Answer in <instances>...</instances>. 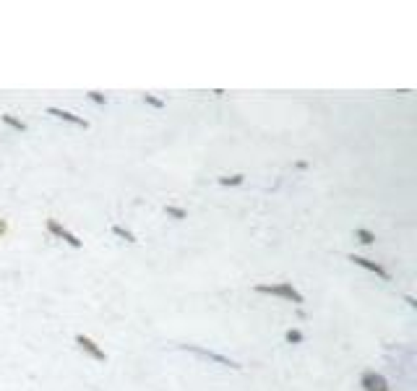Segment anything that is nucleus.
I'll return each mask as SVG.
<instances>
[{
	"instance_id": "8",
	"label": "nucleus",
	"mask_w": 417,
	"mask_h": 391,
	"mask_svg": "<svg viewBox=\"0 0 417 391\" xmlns=\"http://www.w3.org/2000/svg\"><path fill=\"white\" fill-rule=\"evenodd\" d=\"M355 238L363 243V246H373L375 243V235L370 230H365V227H360V230H355Z\"/></svg>"
},
{
	"instance_id": "7",
	"label": "nucleus",
	"mask_w": 417,
	"mask_h": 391,
	"mask_svg": "<svg viewBox=\"0 0 417 391\" xmlns=\"http://www.w3.org/2000/svg\"><path fill=\"white\" fill-rule=\"evenodd\" d=\"M47 112H50V115H55L58 120H66V123H71V126L89 128V123H86L84 118H78V115H73V112H68V110H60V107H47Z\"/></svg>"
},
{
	"instance_id": "12",
	"label": "nucleus",
	"mask_w": 417,
	"mask_h": 391,
	"mask_svg": "<svg viewBox=\"0 0 417 391\" xmlns=\"http://www.w3.org/2000/svg\"><path fill=\"white\" fill-rule=\"evenodd\" d=\"M164 214H167V217H172V219H186V217H188L186 209H178V206H164Z\"/></svg>"
},
{
	"instance_id": "10",
	"label": "nucleus",
	"mask_w": 417,
	"mask_h": 391,
	"mask_svg": "<svg viewBox=\"0 0 417 391\" xmlns=\"http://www.w3.org/2000/svg\"><path fill=\"white\" fill-rule=\"evenodd\" d=\"M3 123H6V126H11L13 131H18V133H24V131H26V123L16 120L13 115H3Z\"/></svg>"
},
{
	"instance_id": "6",
	"label": "nucleus",
	"mask_w": 417,
	"mask_h": 391,
	"mask_svg": "<svg viewBox=\"0 0 417 391\" xmlns=\"http://www.w3.org/2000/svg\"><path fill=\"white\" fill-rule=\"evenodd\" d=\"M349 261H352V264L355 266H363V269H365V272H373L375 277H378V279H383V282H389L392 279V274L386 272V269H383L381 264H375V261H370V258H363V255H349Z\"/></svg>"
},
{
	"instance_id": "3",
	"label": "nucleus",
	"mask_w": 417,
	"mask_h": 391,
	"mask_svg": "<svg viewBox=\"0 0 417 391\" xmlns=\"http://www.w3.org/2000/svg\"><path fill=\"white\" fill-rule=\"evenodd\" d=\"M360 386H363V391H392L389 381L381 373H375V371H365L360 375Z\"/></svg>"
},
{
	"instance_id": "16",
	"label": "nucleus",
	"mask_w": 417,
	"mask_h": 391,
	"mask_svg": "<svg viewBox=\"0 0 417 391\" xmlns=\"http://www.w3.org/2000/svg\"><path fill=\"white\" fill-rule=\"evenodd\" d=\"M6 232H8V222H6V219H0V238H3Z\"/></svg>"
},
{
	"instance_id": "13",
	"label": "nucleus",
	"mask_w": 417,
	"mask_h": 391,
	"mask_svg": "<svg viewBox=\"0 0 417 391\" xmlns=\"http://www.w3.org/2000/svg\"><path fill=\"white\" fill-rule=\"evenodd\" d=\"M246 175H232V178H219V186H243Z\"/></svg>"
},
{
	"instance_id": "9",
	"label": "nucleus",
	"mask_w": 417,
	"mask_h": 391,
	"mask_svg": "<svg viewBox=\"0 0 417 391\" xmlns=\"http://www.w3.org/2000/svg\"><path fill=\"white\" fill-rule=\"evenodd\" d=\"M284 339L290 342V344H300V342L306 339V334L300 332V329H287V332H284Z\"/></svg>"
},
{
	"instance_id": "15",
	"label": "nucleus",
	"mask_w": 417,
	"mask_h": 391,
	"mask_svg": "<svg viewBox=\"0 0 417 391\" xmlns=\"http://www.w3.org/2000/svg\"><path fill=\"white\" fill-rule=\"evenodd\" d=\"M89 100H92V102H97V104L107 102V100H104V94H99V92H89Z\"/></svg>"
},
{
	"instance_id": "5",
	"label": "nucleus",
	"mask_w": 417,
	"mask_h": 391,
	"mask_svg": "<svg viewBox=\"0 0 417 391\" xmlns=\"http://www.w3.org/2000/svg\"><path fill=\"white\" fill-rule=\"evenodd\" d=\"M183 347L188 349V352H196L198 357H206V360H214V363H219V366H227V368H240L235 360H230V357L224 355H217V352H212V349H204L198 347V344H183Z\"/></svg>"
},
{
	"instance_id": "11",
	"label": "nucleus",
	"mask_w": 417,
	"mask_h": 391,
	"mask_svg": "<svg viewBox=\"0 0 417 391\" xmlns=\"http://www.w3.org/2000/svg\"><path fill=\"white\" fill-rule=\"evenodd\" d=\"M112 232H115V235H118V238L128 240V243H138V238H136V235H133V232H131V230H123V227H120V224H115V227H112Z\"/></svg>"
},
{
	"instance_id": "1",
	"label": "nucleus",
	"mask_w": 417,
	"mask_h": 391,
	"mask_svg": "<svg viewBox=\"0 0 417 391\" xmlns=\"http://www.w3.org/2000/svg\"><path fill=\"white\" fill-rule=\"evenodd\" d=\"M255 292H261V295H274V298H282V300H287V303H295V306L306 303L303 292L292 287V282H277V284H255Z\"/></svg>"
},
{
	"instance_id": "4",
	"label": "nucleus",
	"mask_w": 417,
	"mask_h": 391,
	"mask_svg": "<svg viewBox=\"0 0 417 391\" xmlns=\"http://www.w3.org/2000/svg\"><path fill=\"white\" fill-rule=\"evenodd\" d=\"M76 344L81 349H84L86 355L92 357V360H97V363H104L107 360V355H104V349L97 344V342L92 339V337H86V334H76Z\"/></svg>"
},
{
	"instance_id": "14",
	"label": "nucleus",
	"mask_w": 417,
	"mask_h": 391,
	"mask_svg": "<svg viewBox=\"0 0 417 391\" xmlns=\"http://www.w3.org/2000/svg\"><path fill=\"white\" fill-rule=\"evenodd\" d=\"M144 102H146V104H152V107H157V110H162V107H164L162 100H157V97H152V94H146Z\"/></svg>"
},
{
	"instance_id": "2",
	"label": "nucleus",
	"mask_w": 417,
	"mask_h": 391,
	"mask_svg": "<svg viewBox=\"0 0 417 391\" xmlns=\"http://www.w3.org/2000/svg\"><path fill=\"white\" fill-rule=\"evenodd\" d=\"M47 232H50V235H55L58 240H63V243H68L71 248H81V246H84L76 232H71L68 227H63L58 219H47Z\"/></svg>"
}]
</instances>
